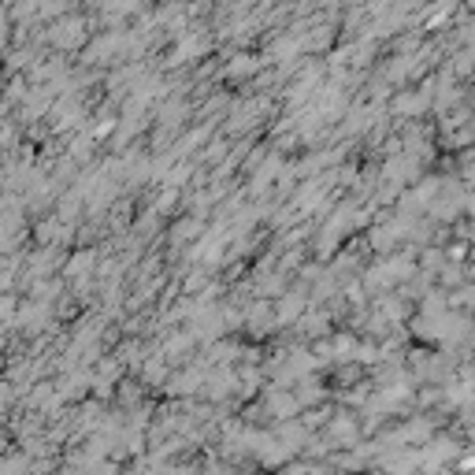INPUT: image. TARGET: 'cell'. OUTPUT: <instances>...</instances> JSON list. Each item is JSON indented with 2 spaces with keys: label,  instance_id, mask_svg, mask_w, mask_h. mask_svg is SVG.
<instances>
[{
  "label": "cell",
  "instance_id": "6da1fadb",
  "mask_svg": "<svg viewBox=\"0 0 475 475\" xmlns=\"http://www.w3.org/2000/svg\"><path fill=\"white\" fill-rule=\"evenodd\" d=\"M8 4H11V0H8Z\"/></svg>",
  "mask_w": 475,
  "mask_h": 475
}]
</instances>
